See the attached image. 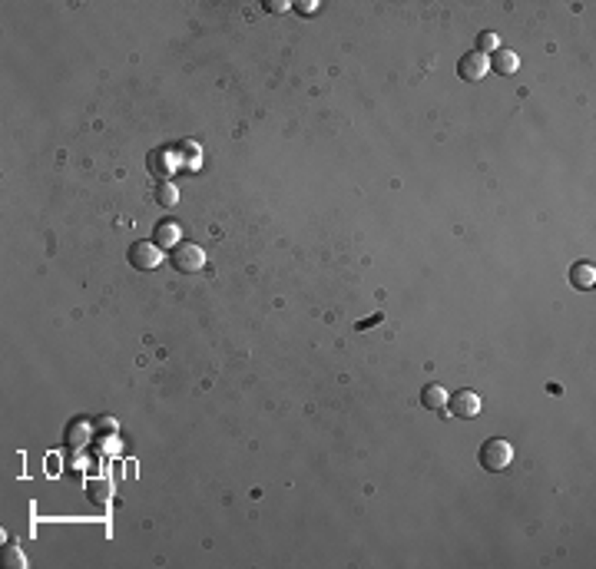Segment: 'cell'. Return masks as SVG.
<instances>
[{
  "instance_id": "cell-1",
  "label": "cell",
  "mask_w": 596,
  "mask_h": 569,
  "mask_svg": "<svg viewBox=\"0 0 596 569\" xmlns=\"http://www.w3.org/2000/svg\"><path fill=\"white\" fill-rule=\"evenodd\" d=\"M514 464V444L504 440V437H491L484 447H480V467L491 470V473H500Z\"/></svg>"
},
{
  "instance_id": "cell-2",
  "label": "cell",
  "mask_w": 596,
  "mask_h": 569,
  "mask_svg": "<svg viewBox=\"0 0 596 569\" xmlns=\"http://www.w3.org/2000/svg\"><path fill=\"white\" fill-rule=\"evenodd\" d=\"M173 265H176L179 271H186V275H193V271H202V269H206V252H202V245H193V242H179L176 249H173Z\"/></svg>"
},
{
  "instance_id": "cell-3",
  "label": "cell",
  "mask_w": 596,
  "mask_h": 569,
  "mask_svg": "<svg viewBox=\"0 0 596 569\" xmlns=\"http://www.w3.org/2000/svg\"><path fill=\"white\" fill-rule=\"evenodd\" d=\"M130 265L139 271H152L163 265V249L156 242H133L130 245Z\"/></svg>"
},
{
  "instance_id": "cell-4",
  "label": "cell",
  "mask_w": 596,
  "mask_h": 569,
  "mask_svg": "<svg viewBox=\"0 0 596 569\" xmlns=\"http://www.w3.org/2000/svg\"><path fill=\"white\" fill-rule=\"evenodd\" d=\"M487 73H491V60H487L480 50H474V53H464L461 60H457V76H461V80H467V83H477V80H484Z\"/></svg>"
},
{
  "instance_id": "cell-5",
  "label": "cell",
  "mask_w": 596,
  "mask_h": 569,
  "mask_svg": "<svg viewBox=\"0 0 596 569\" xmlns=\"http://www.w3.org/2000/svg\"><path fill=\"white\" fill-rule=\"evenodd\" d=\"M447 407H450V414H454V417L474 420L484 404H480V394H477V390H457V394H450Z\"/></svg>"
},
{
  "instance_id": "cell-6",
  "label": "cell",
  "mask_w": 596,
  "mask_h": 569,
  "mask_svg": "<svg viewBox=\"0 0 596 569\" xmlns=\"http://www.w3.org/2000/svg\"><path fill=\"white\" fill-rule=\"evenodd\" d=\"M447 401H450V390L441 388V384H428V388L421 390V404L428 407V410H444Z\"/></svg>"
},
{
  "instance_id": "cell-7",
  "label": "cell",
  "mask_w": 596,
  "mask_h": 569,
  "mask_svg": "<svg viewBox=\"0 0 596 569\" xmlns=\"http://www.w3.org/2000/svg\"><path fill=\"white\" fill-rule=\"evenodd\" d=\"M593 282H596V269L590 262H577V265L570 269V284H573V288L586 291V288H593Z\"/></svg>"
},
{
  "instance_id": "cell-8",
  "label": "cell",
  "mask_w": 596,
  "mask_h": 569,
  "mask_svg": "<svg viewBox=\"0 0 596 569\" xmlns=\"http://www.w3.org/2000/svg\"><path fill=\"white\" fill-rule=\"evenodd\" d=\"M491 70H497V73H504V76H510V73H517L520 70V57L514 53V50H497L493 53V63H491Z\"/></svg>"
},
{
  "instance_id": "cell-9",
  "label": "cell",
  "mask_w": 596,
  "mask_h": 569,
  "mask_svg": "<svg viewBox=\"0 0 596 569\" xmlns=\"http://www.w3.org/2000/svg\"><path fill=\"white\" fill-rule=\"evenodd\" d=\"M179 239H182L179 222H159L156 225V245H159V249H176Z\"/></svg>"
},
{
  "instance_id": "cell-10",
  "label": "cell",
  "mask_w": 596,
  "mask_h": 569,
  "mask_svg": "<svg viewBox=\"0 0 596 569\" xmlns=\"http://www.w3.org/2000/svg\"><path fill=\"white\" fill-rule=\"evenodd\" d=\"M89 440V424H87V417H76L70 427H67V447L70 450H80L83 444Z\"/></svg>"
},
{
  "instance_id": "cell-11",
  "label": "cell",
  "mask_w": 596,
  "mask_h": 569,
  "mask_svg": "<svg viewBox=\"0 0 596 569\" xmlns=\"http://www.w3.org/2000/svg\"><path fill=\"white\" fill-rule=\"evenodd\" d=\"M169 169H173V152L169 150H152L149 152V172H152V176L166 179V176H169Z\"/></svg>"
},
{
  "instance_id": "cell-12",
  "label": "cell",
  "mask_w": 596,
  "mask_h": 569,
  "mask_svg": "<svg viewBox=\"0 0 596 569\" xmlns=\"http://www.w3.org/2000/svg\"><path fill=\"white\" fill-rule=\"evenodd\" d=\"M156 202H159V206H166V209H169V206H176V202H179V189L173 186V182H159V186H156Z\"/></svg>"
},
{
  "instance_id": "cell-13",
  "label": "cell",
  "mask_w": 596,
  "mask_h": 569,
  "mask_svg": "<svg viewBox=\"0 0 596 569\" xmlns=\"http://www.w3.org/2000/svg\"><path fill=\"white\" fill-rule=\"evenodd\" d=\"M477 46H480V53L487 57V53H497L500 50V37L493 30H484V33H477Z\"/></svg>"
},
{
  "instance_id": "cell-14",
  "label": "cell",
  "mask_w": 596,
  "mask_h": 569,
  "mask_svg": "<svg viewBox=\"0 0 596 569\" xmlns=\"http://www.w3.org/2000/svg\"><path fill=\"white\" fill-rule=\"evenodd\" d=\"M3 566H14V569L27 566V556L20 553V546H7V553H3Z\"/></svg>"
},
{
  "instance_id": "cell-15",
  "label": "cell",
  "mask_w": 596,
  "mask_h": 569,
  "mask_svg": "<svg viewBox=\"0 0 596 569\" xmlns=\"http://www.w3.org/2000/svg\"><path fill=\"white\" fill-rule=\"evenodd\" d=\"M87 490L93 494V500H106V496H109V483H103V480H89Z\"/></svg>"
},
{
  "instance_id": "cell-16",
  "label": "cell",
  "mask_w": 596,
  "mask_h": 569,
  "mask_svg": "<svg viewBox=\"0 0 596 569\" xmlns=\"http://www.w3.org/2000/svg\"><path fill=\"white\" fill-rule=\"evenodd\" d=\"M265 10H272V14H285V10H288V3H285V0H268Z\"/></svg>"
},
{
  "instance_id": "cell-17",
  "label": "cell",
  "mask_w": 596,
  "mask_h": 569,
  "mask_svg": "<svg viewBox=\"0 0 596 569\" xmlns=\"http://www.w3.org/2000/svg\"><path fill=\"white\" fill-rule=\"evenodd\" d=\"M315 7H318V3H315V0H308V3H301V7H298V10H301V14H312Z\"/></svg>"
}]
</instances>
